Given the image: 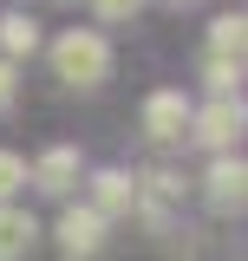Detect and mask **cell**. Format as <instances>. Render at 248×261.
<instances>
[{
  "instance_id": "cell-1",
  "label": "cell",
  "mask_w": 248,
  "mask_h": 261,
  "mask_svg": "<svg viewBox=\"0 0 248 261\" xmlns=\"http://www.w3.org/2000/svg\"><path fill=\"white\" fill-rule=\"evenodd\" d=\"M53 65H59V79L65 85H98L105 72H111V46L98 39V33H65L59 46H53Z\"/></svg>"
},
{
  "instance_id": "cell-2",
  "label": "cell",
  "mask_w": 248,
  "mask_h": 261,
  "mask_svg": "<svg viewBox=\"0 0 248 261\" xmlns=\"http://www.w3.org/2000/svg\"><path fill=\"white\" fill-rule=\"evenodd\" d=\"M59 248L72 261L98 255V248H105V216H98V209H65L59 216Z\"/></svg>"
},
{
  "instance_id": "cell-3",
  "label": "cell",
  "mask_w": 248,
  "mask_h": 261,
  "mask_svg": "<svg viewBox=\"0 0 248 261\" xmlns=\"http://www.w3.org/2000/svg\"><path fill=\"white\" fill-rule=\"evenodd\" d=\"M183 124H189L183 92H151V105H144V130H151L157 144H177V137H183Z\"/></svg>"
},
{
  "instance_id": "cell-4",
  "label": "cell",
  "mask_w": 248,
  "mask_h": 261,
  "mask_svg": "<svg viewBox=\"0 0 248 261\" xmlns=\"http://www.w3.org/2000/svg\"><path fill=\"white\" fill-rule=\"evenodd\" d=\"M72 176H79V150H72V144H59V150H46V157L33 163V183H39L46 196H65Z\"/></svg>"
},
{
  "instance_id": "cell-5",
  "label": "cell",
  "mask_w": 248,
  "mask_h": 261,
  "mask_svg": "<svg viewBox=\"0 0 248 261\" xmlns=\"http://www.w3.org/2000/svg\"><path fill=\"white\" fill-rule=\"evenodd\" d=\"M33 235H39V222H33L27 209L0 202V261H20V255L33 248Z\"/></svg>"
},
{
  "instance_id": "cell-6",
  "label": "cell",
  "mask_w": 248,
  "mask_h": 261,
  "mask_svg": "<svg viewBox=\"0 0 248 261\" xmlns=\"http://www.w3.org/2000/svg\"><path fill=\"white\" fill-rule=\"evenodd\" d=\"M235 130H242V105H235V98H216V105L196 118V137L216 144V150H222V144H235Z\"/></svg>"
},
{
  "instance_id": "cell-7",
  "label": "cell",
  "mask_w": 248,
  "mask_h": 261,
  "mask_svg": "<svg viewBox=\"0 0 248 261\" xmlns=\"http://www.w3.org/2000/svg\"><path fill=\"white\" fill-rule=\"evenodd\" d=\"M209 202L216 209H242V157H216V170H209Z\"/></svg>"
},
{
  "instance_id": "cell-8",
  "label": "cell",
  "mask_w": 248,
  "mask_h": 261,
  "mask_svg": "<svg viewBox=\"0 0 248 261\" xmlns=\"http://www.w3.org/2000/svg\"><path fill=\"white\" fill-rule=\"evenodd\" d=\"M33 46H39V27H33L27 13H7V20H0V53L20 59V53H33Z\"/></svg>"
},
{
  "instance_id": "cell-9",
  "label": "cell",
  "mask_w": 248,
  "mask_h": 261,
  "mask_svg": "<svg viewBox=\"0 0 248 261\" xmlns=\"http://www.w3.org/2000/svg\"><path fill=\"white\" fill-rule=\"evenodd\" d=\"M131 196H137V183H131V176H118V170H105V176H98V216L131 209Z\"/></svg>"
},
{
  "instance_id": "cell-10",
  "label": "cell",
  "mask_w": 248,
  "mask_h": 261,
  "mask_svg": "<svg viewBox=\"0 0 248 261\" xmlns=\"http://www.w3.org/2000/svg\"><path fill=\"white\" fill-rule=\"evenodd\" d=\"M242 13H222L216 20V33H209V53H229V59H242Z\"/></svg>"
},
{
  "instance_id": "cell-11",
  "label": "cell",
  "mask_w": 248,
  "mask_h": 261,
  "mask_svg": "<svg viewBox=\"0 0 248 261\" xmlns=\"http://www.w3.org/2000/svg\"><path fill=\"white\" fill-rule=\"evenodd\" d=\"M235 79H242V59H229V53H209V85H216L222 98L235 92Z\"/></svg>"
},
{
  "instance_id": "cell-12",
  "label": "cell",
  "mask_w": 248,
  "mask_h": 261,
  "mask_svg": "<svg viewBox=\"0 0 248 261\" xmlns=\"http://www.w3.org/2000/svg\"><path fill=\"white\" fill-rule=\"evenodd\" d=\"M20 183H27V163L13 157V150H0V202H7V196L20 190Z\"/></svg>"
},
{
  "instance_id": "cell-13",
  "label": "cell",
  "mask_w": 248,
  "mask_h": 261,
  "mask_svg": "<svg viewBox=\"0 0 248 261\" xmlns=\"http://www.w3.org/2000/svg\"><path fill=\"white\" fill-rule=\"evenodd\" d=\"M137 7H144V0H92V13H98V20H131Z\"/></svg>"
},
{
  "instance_id": "cell-14",
  "label": "cell",
  "mask_w": 248,
  "mask_h": 261,
  "mask_svg": "<svg viewBox=\"0 0 248 261\" xmlns=\"http://www.w3.org/2000/svg\"><path fill=\"white\" fill-rule=\"evenodd\" d=\"M13 105V59H0V111Z\"/></svg>"
}]
</instances>
